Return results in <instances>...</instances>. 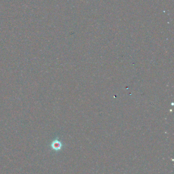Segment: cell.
I'll return each mask as SVG.
<instances>
[{"label": "cell", "instance_id": "1", "mask_svg": "<svg viewBox=\"0 0 174 174\" xmlns=\"http://www.w3.org/2000/svg\"><path fill=\"white\" fill-rule=\"evenodd\" d=\"M51 147L53 150L57 151L61 149L62 147V144L61 142L59 141L58 139H56L52 142L51 144Z\"/></svg>", "mask_w": 174, "mask_h": 174}]
</instances>
